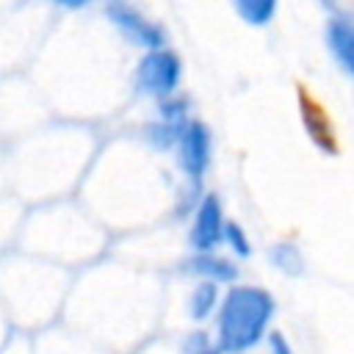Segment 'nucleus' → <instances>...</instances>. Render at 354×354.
I'll list each match as a JSON object with an SVG mask.
<instances>
[{
  "label": "nucleus",
  "instance_id": "1",
  "mask_svg": "<svg viewBox=\"0 0 354 354\" xmlns=\"http://www.w3.org/2000/svg\"><path fill=\"white\" fill-rule=\"evenodd\" d=\"M277 304L266 288L232 285L216 310V346L221 354H246L271 332Z\"/></svg>",
  "mask_w": 354,
  "mask_h": 354
},
{
  "label": "nucleus",
  "instance_id": "2",
  "mask_svg": "<svg viewBox=\"0 0 354 354\" xmlns=\"http://www.w3.org/2000/svg\"><path fill=\"white\" fill-rule=\"evenodd\" d=\"M183 80V61L174 50L160 47V50H147L136 69H133V88L141 97L149 100H163L177 91Z\"/></svg>",
  "mask_w": 354,
  "mask_h": 354
},
{
  "label": "nucleus",
  "instance_id": "3",
  "mask_svg": "<svg viewBox=\"0 0 354 354\" xmlns=\"http://www.w3.org/2000/svg\"><path fill=\"white\" fill-rule=\"evenodd\" d=\"M174 158H177V169L183 171V177L188 180V188L196 191L210 169L213 160V136L210 127L199 119H188L174 141Z\"/></svg>",
  "mask_w": 354,
  "mask_h": 354
},
{
  "label": "nucleus",
  "instance_id": "4",
  "mask_svg": "<svg viewBox=\"0 0 354 354\" xmlns=\"http://www.w3.org/2000/svg\"><path fill=\"white\" fill-rule=\"evenodd\" d=\"M105 17L127 44L141 47L144 53L166 47V30L158 22H152L149 17H144L138 8L127 6V3H111L105 8Z\"/></svg>",
  "mask_w": 354,
  "mask_h": 354
},
{
  "label": "nucleus",
  "instance_id": "5",
  "mask_svg": "<svg viewBox=\"0 0 354 354\" xmlns=\"http://www.w3.org/2000/svg\"><path fill=\"white\" fill-rule=\"evenodd\" d=\"M224 205L216 194H202L194 205L188 224V246L191 252H216L221 246L224 232Z\"/></svg>",
  "mask_w": 354,
  "mask_h": 354
},
{
  "label": "nucleus",
  "instance_id": "6",
  "mask_svg": "<svg viewBox=\"0 0 354 354\" xmlns=\"http://www.w3.org/2000/svg\"><path fill=\"white\" fill-rule=\"evenodd\" d=\"M324 44L335 66L343 72V77H351L354 75V25L346 14L329 17L324 28Z\"/></svg>",
  "mask_w": 354,
  "mask_h": 354
},
{
  "label": "nucleus",
  "instance_id": "7",
  "mask_svg": "<svg viewBox=\"0 0 354 354\" xmlns=\"http://www.w3.org/2000/svg\"><path fill=\"white\" fill-rule=\"evenodd\" d=\"M183 271L194 277L196 282H213V285H232L238 279V266L218 252H194L185 257Z\"/></svg>",
  "mask_w": 354,
  "mask_h": 354
},
{
  "label": "nucleus",
  "instance_id": "8",
  "mask_svg": "<svg viewBox=\"0 0 354 354\" xmlns=\"http://www.w3.org/2000/svg\"><path fill=\"white\" fill-rule=\"evenodd\" d=\"M218 301H221V290L218 285L213 282H196L185 299V313L194 324H205L207 318L216 315L218 310Z\"/></svg>",
  "mask_w": 354,
  "mask_h": 354
},
{
  "label": "nucleus",
  "instance_id": "9",
  "mask_svg": "<svg viewBox=\"0 0 354 354\" xmlns=\"http://www.w3.org/2000/svg\"><path fill=\"white\" fill-rule=\"evenodd\" d=\"M268 260L277 271H282L285 277H301L307 263H304V254L301 249L293 243V241H277L271 249H268Z\"/></svg>",
  "mask_w": 354,
  "mask_h": 354
},
{
  "label": "nucleus",
  "instance_id": "10",
  "mask_svg": "<svg viewBox=\"0 0 354 354\" xmlns=\"http://www.w3.org/2000/svg\"><path fill=\"white\" fill-rule=\"evenodd\" d=\"M232 11L238 14V19H243L252 28H266L271 25V19L277 17L279 0H230Z\"/></svg>",
  "mask_w": 354,
  "mask_h": 354
},
{
  "label": "nucleus",
  "instance_id": "11",
  "mask_svg": "<svg viewBox=\"0 0 354 354\" xmlns=\"http://www.w3.org/2000/svg\"><path fill=\"white\" fill-rule=\"evenodd\" d=\"M180 130H183L180 124H169V122L155 119V122H149V124L144 127V141H147L149 147L160 149V152H169V149H174V141H177Z\"/></svg>",
  "mask_w": 354,
  "mask_h": 354
},
{
  "label": "nucleus",
  "instance_id": "12",
  "mask_svg": "<svg viewBox=\"0 0 354 354\" xmlns=\"http://www.w3.org/2000/svg\"><path fill=\"white\" fill-rule=\"evenodd\" d=\"M221 243L230 249V254H235L238 260H249L252 257V241L246 235V230L238 221H224V232H221Z\"/></svg>",
  "mask_w": 354,
  "mask_h": 354
},
{
  "label": "nucleus",
  "instance_id": "13",
  "mask_svg": "<svg viewBox=\"0 0 354 354\" xmlns=\"http://www.w3.org/2000/svg\"><path fill=\"white\" fill-rule=\"evenodd\" d=\"M158 119L183 127L191 119V102L185 97H177V94L163 97V100H158Z\"/></svg>",
  "mask_w": 354,
  "mask_h": 354
},
{
  "label": "nucleus",
  "instance_id": "14",
  "mask_svg": "<svg viewBox=\"0 0 354 354\" xmlns=\"http://www.w3.org/2000/svg\"><path fill=\"white\" fill-rule=\"evenodd\" d=\"M304 127H307V133L313 136V141L321 147V149H326V152H335V136L329 133V124L324 122V116H318V111L315 108H310V113L304 111Z\"/></svg>",
  "mask_w": 354,
  "mask_h": 354
},
{
  "label": "nucleus",
  "instance_id": "15",
  "mask_svg": "<svg viewBox=\"0 0 354 354\" xmlns=\"http://www.w3.org/2000/svg\"><path fill=\"white\" fill-rule=\"evenodd\" d=\"M180 354H221V351H218V346H216V337H213L210 332H205V329H196V332H191V335L183 340V348H180Z\"/></svg>",
  "mask_w": 354,
  "mask_h": 354
},
{
  "label": "nucleus",
  "instance_id": "16",
  "mask_svg": "<svg viewBox=\"0 0 354 354\" xmlns=\"http://www.w3.org/2000/svg\"><path fill=\"white\" fill-rule=\"evenodd\" d=\"M263 340H266V346H268V354H296L293 346H290V340H288L282 332H268Z\"/></svg>",
  "mask_w": 354,
  "mask_h": 354
},
{
  "label": "nucleus",
  "instance_id": "17",
  "mask_svg": "<svg viewBox=\"0 0 354 354\" xmlns=\"http://www.w3.org/2000/svg\"><path fill=\"white\" fill-rule=\"evenodd\" d=\"M50 3H55L58 8H66V11H80V8H86L97 0H50Z\"/></svg>",
  "mask_w": 354,
  "mask_h": 354
},
{
  "label": "nucleus",
  "instance_id": "18",
  "mask_svg": "<svg viewBox=\"0 0 354 354\" xmlns=\"http://www.w3.org/2000/svg\"><path fill=\"white\" fill-rule=\"evenodd\" d=\"M113 3H127V0H113Z\"/></svg>",
  "mask_w": 354,
  "mask_h": 354
}]
</instances>
